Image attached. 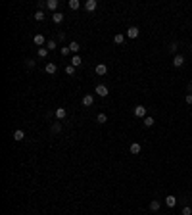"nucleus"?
I'll list each match as a JSON object with an SVG mask.
<instances>
[{
	"label": "nucleus",
	"mask_w": 192,
	"mask_h": 215,
	"mask_svg": "<svg viewBox=\"0 0 192 215\" xmlns=\"http://www.w3.org/2000/svg\"><path fill=\"white\" fill-rule=\"evenodd\" d=\"M173 66H175V67H183V66H184V56H183V54H175Z\"/></svg>",
	"instance_id": "obj_5"
},
{
	"label": "nucleus",
	"mask_w": 192,
	"mask_h": 215,
	"mask_svg": "<svg viewBox=\"0 0 192 215\" xmlns=\"http://www.w3.org/2000/svg\"><path fill=\"white\" fill-rule=\"evenodd\" d=\"M177 50H179V42L173 40L171 44H169V52H177Z\"/></svg>",
	"instance_id": "obj_25"
},
{
	"label": "nucleus",
	"mask_w": 192,
	"mask_h": 215,
	"mask_svg": "<svg viewBox=\"0 0 192 215\" xmlns=\"http://www.w3.org/2000/svg\"><path fill=\"white\" fill-rule=\"evenodd\" d=\"M69 50H71V52H73V56L77 54V52H79V50H81V44H79V42H69Z\"/></svg>",
	"instance_id": "obj_16"
},
{
	"label": "nucleus",
	"mask_w": 192,
	"mask_h": 215,
	"mask_svg": "<svg viewBox=\"0 0 192 215\" xmlns=\"http://www.w3.org/2000/svg\"><path fill=\"white\" fill-rule=\"evenodd\" d=\"M190 52H192V44H190Z\"/></svg>",
	"instance_id": "obj_35"
},
{
	"label": "nucleus",
	"mask_w": 192,
	"mask_h": 215,
	"mask_svg": "<svg viewBox=\"0 0 192 215\" xmlns=\"http://www.w3.org/2000/svg\"><path fill=\"white\" fill-rule=\"evenodd\" d=\"M25 66H27V67H35V60H31V58H29V60L25 62Z\"/></svg>",
	"instance_id": "obj_31"
},
{
	"label": "nucleus",
	"mask_w": 192,
	"mask_h": 215,
	"mask_svg": "<svg viewBox=\"0 0 192 215\" xmlns=\"http://www.w3.org/2000/svg\"><path fill=\"white\" fill-rule=\"evenodd\" d=\"M129 150H131V154H140L142 152V146L138 144V142H133V144L129 146Z\"/></svg>",
	"instance_id": "obj_13"
},
{
	"label": "nucleus",
	"mask_w": 192,
	"mask_h": 215,
	"mask_svg": "<svg viewBox=\"0 0 192 215\" xmlns=\"http://www.w3.org/2000/svg\"><path fill=\"white\" fill-rule=\"evenodd\" d=\"M75 69H77V67H73V66L69 63V66L66 67V73H67V75H75Z\"/></svg>",
	"instance_id": "obj_27"
},
{
	"label": "nucleus",
	"mask_w": 192,
	"mask_h": 215,
	"mask_svg": "<svg viewBox=\"0 0 192 215\" xmlns=\"http://www.w3.org/2000/svg\"><path fill=\"white\" fill-rule=\"evenodd\" d=\"M134 117L144 119V117H146V108H144V106H137V108H134Z\"/></svg>",
	"instance_id": "obj_4"
},
{
	"label": "nucleus",
	"mask_w": 192,
	"mask_h": 215,
	"mask_svg": "<svg viewBox=\"0 0 192 215\" xmlns=\"http://www.w3.org/2000/svg\"><path fill=\"white\" fill-rule=\"evenodd\" d=\"M67 6H69L71 10H79V8H81V2H79V0H69Z\"/></svg>",
	"instance_id": "obj_19"
},
{
	"label": "nucleus",
	"mask_w": 192,
	"mask_h": 215,
	"mask_svg": "<svg viewBox=\"0 0 192 215\" xmlns=\"http://www.w3.org/2000/svg\"><path fill=\"white\" fill-rule=\"evenodd\" d=\"M94 71H96V75H106L108 73V66H106V63H98L94 67Z\"/></svg>",
	"instance_id": "obj_8"
},
{
	"label": "nucleus",
	"mask_w": 192,
	"mask_h": 215,
	"mask_svg": "<svg viewBox=\"0 0 192 215\" xmlns=\"http://www.w3.org/2000/svg\"><path fill=\"white\" fill-rule=\"evenodd\" d=\"M160 207H161L160 200H152V202H150V211H152V213H158V211H160Z\"/></svg>",
	"instance_id": "obj_9"
},
{
	"label": "nucleus",
	"mask_w": 192,
	"mask_h": 215,
	"mask_svg": "<svg viewBox=\"0 0 192 215\" xmlns=\"http://www.w3.org/2000/svg\"><path fill=\"white\" fill-rule=\"evenodd\" d=\"M190 202H192V198H190Z\"/></svg>",
	"instance_id": "obj_36"
},
{
	"label": "nucleus",
	"mask_w": 192,
	"mask_h": 215,
	"mask_svg": "<svg viewBox=\"0 0 192 215\" xmlns=\"http://www.w3.org/2000/svg\"><path fill=\"white\" fill-rule=\"evenodd\" d=\"M113 42H115V44H123L125 42V35H121V33H117L115 37H113Z\"/></svg>",
	"instance_id": "obj_21"
},
{
	"label": "nucleus",
	"mask_w": 192,
	"mask_h": 215,
	"mask_svg": "<svg viewBox=\"0 0 192 215\" xmlns=\"http://www.w3.org/2000/svg\"><path fill=\"white\" fill-rule=\"evenodd\" d=\"M94 92H96V94H98V96H108V94H110V89H108V87H106V85H98V87H96V90H94Z\"/></svg>",
	"instance_id": "obj_3"
},
{
	"label": "nucleus",
	"mask_w": 192,
	"mask_h": 215,
	"mask_svg": "<svg viewBox=\"0 0 192 215\" xmlns=\"http://www.w3.org/2000/svg\"><path fill=\"white\" fill-rule=\"evenodd\" d=\"M37 6H39V10L42 12V10H44V6H46V2H37Z\"/></svg>",
	"instance_id": "obj_33"
},
{
	"label": "nucleus",
	"mask_w": 192,
	"mask_h": 215,
	"mask_svg": "<svg viewBox=\"0 0 192 215\" xmlns=\"http://www.w3.org/2000/svg\"><path fill=\"white\" fill-rule=\"evenodd\" d=\"M48 52H50V50H48L46 46H42V48H39V50H37L39 58H46V56H48Z\"/></svg>",
	"instance_id": "obj_20"
},
{
	"label": "nucleus",
	"mask_w": 192,
	"mask_h": 215,
	"mask_svg": "<svg viewBox=\"0 0 192 215\" xmlns=\"http://www.w3.org/2000/svg\"><path fill=\"white\" fill-rule=\"evenodd\" d=\"M33 42H35L37 46H40V48H42V46H46V42H48V40L44 39V35H40V33H39V35H35V37H33Z\"/></svg>",
	"instance_id": "obj_1"
},
{
	"label": "nucleus",
	"mask_w": 192,
	"mask_h": 215,
	"mask_svg": "<svg viewBox=\"0 0 192 215\" xmlns=\"http://www.w3.org/2000/svg\"><path fill=\"white\" fill-rule=\"evenodd\" d=\"M52 21H54L56 25L62 23V21H63V13H62V12H54V13H52Z\"/></svg>",
	"instance_id": "obj_12"
},
{
	"label": "nucleus",
	"mask_w": 192,
	"mask_h": 215,
	"mask_svg": "<svg viewBox=\"0 0 192 215\" xmlns=\"http://www.w3.org/2000/svg\"><path fill=\"white\" fill-rule=\"evenodd\" d=\"M46 8L52 10V12H56V10H58V0H48V2H46Z\"/></svg>",
	"instance_id": "obj_17"
},
{
	"label": "nucleus",
	"mask_w": 192,
	"mask_h": 215,
	"mask_svg": "<svg viewBox=\"0 0 192 215\" xmlns=\"http://www.w3.org/2000/svg\"><path fill=\"white\" fill-rule=\"evenodd\" d=\"M138 35H140L138 27H129V29H127V37H129V39H137Z\"/></svg>",
	"instance_id": "obj_7"
},
{
	"label": "nucleus",
	"mask_w": 192,
	"mask_h": 215,
	"mask_svg": "<svg viewBox=\"0 0 192 215\" xmlns=\"http://www.w3.org/2000/svg\"><path fill=\"white\" fill-rule=\"evenodd\" d=\"M183 215H192V207H183Z\"/></svg>",
	"instance_id": "obj_30"
},
{
	"label": "nucleus",
	"mask_w": 192,
	"mask_h": 215,
	"mask_svg": "<svg viewBox=\"0 0 192 215\" xmlns=\"http://www.w3.org/2000/svg\"><path fill=\"white\" fill-rule=\"evenodd\" d=\"M184 102L190 106V104H192V94H186V96H184Z\"/></svg>",
	"instance_id": "obj_32"
},
{
	"label": "nucleus",
	"mask_w": 192,
	"mask_h": 215,
	"mask_svg": "<svg viewBox=\"0 0 192 215\" xmlns=\"http://www.w3.org/2000/svg\"><path fill=\"white\" fill-rule=\"evenodd\" d=\"M46 48L48 50H56V48H58V44H56V40H48L46 42Z\"/></svg>",
	"instance_id": "obj_26"
},
{
	"label": "nucleus",
	"mask_w": 192,
	"mask_h": 215,
	"mask_svg": "<svg viewBox=\"0 0 192 215\" xmlns=\"http://www.w3.org/2000/svg\"><path fill=\"white\" fill-rule=\"evenodd\" d=\"M62 131V123H54L52 125V133H60Z\"/></svg>",
	"instance_id": "obj_29"
},
{
	"label": "nucleus",
	"mask_w": 192,
	"mask_h": 215,
	"mask_svg": "<svg viewBox=\"0 0 192 215\" xmlns=\"http://www.w3.org/2000/svg\"><path fill=\"white\" fill-rule=\"evenodd\" d=\"M23 138H25V133L21 131V129H17V131L13 133V140H16V142H21Z\"/></svg>",
	"instance_id": "obj_15"
},
{
	"label": "nucleus",
	"mask_w": 192,
	"mask_h": 215,
	"mask_svg": "<svg viewBox=\"0 0 192 215\" xmlns=\"http://www.w3.org/2000/svg\"><path fill=\"white\" fill-rule=\"evenodd\" d=\"M165 206L175 207V206H177V198H175V196H167V198H165Z\"/></svg>",
	"instance_id": "obj_18"
},
{
	"label": "nucleus",
	"mask_w": 192,
	"mask_h": 215,
	"mask_svg": "<svg viewBox=\"0 0 192 215\" xmlns=\"http://www.w3.org/2000/svg\"><path fill=\"white\" fill-rule=\"evenodd\" d=\"M60 52H62V56H69V54H71V50H69V46H62Z\"/></svg>",
	"instance_id": "obj_28"
},
{
	"label": "nucleus",
	"mask_w": 192,
	"mask_h": 215,
	"mask_svg": "<svg viewBox=\"0 0 192 215\" xmlns=\"http://www.w3.org/2000/svg\"><path fill=\"white\" fill-rule=\"evenodd\" d=\"M142 123H144V127H152V125H154V117H152V115H146Z\"/></svg>",
	"instance_id": "obj_23"
},
{
	"label": "nucleus",
	"mask_w": 192,
	"mask_h": 215,
	"mask_svg": "<svg viewBox=\"0 0 192 215\" xmlns=\"http://www.w3.org/2000/svg\"><path fill=\"white\" fill-rule=\"evenodd\" d=\"M44 69H46V73H48V75H54L56 71H58V66L50 62V63H46V67H44Z\"/></svg>",
	"instance_id": "obj_11"
},
{
	"label": "nucleus",
	"mask_w": 192,
	"mask_h": 215,
	"mask_svg": "<svg viewBox=\"0 0 192 215\" xmlns=\"http://www.w3.org/2000/svg\"><path fill=\"white\" fill-rule=\"evenodd\" d=\"M92 104H94V96H92V94H87V96H83V106L90 108Z\"/></svg>",
	"instance_id": "obj_10"
},
{
	"label": "nucleus",
	"mask_w": 192,
	"mask_h": 215,
	"mask_svg": "<svg viewBox=\"0 0 192 215\" xmlns=\"http://www.w3.org/2000/svg\"><path fill=\"white\" fill-rule=\"evenodd\" d=\"M81 63H83V58H81L79 54H75L73 58H71V66H73V67H79Z\"/></svg>",
	"instance_id": "obj_14"
},
{
	"label": "nucleus",
	"mask_w": 192,
	"mask_h": 215,
	"mask_svg": "<svg viewBox=\"0 0 192 215\" xmlns=\"http://www.w3.org/2000/svg\"><path fill=\"white\" fill-rule=\"evenodd\" d=\"M96 8H98L96 0H87V2H85V10H87V12H94Z\"/></svg>",
	"instance_id": "obj_6"
},
{
	"label": "nucleus",
	"mask_w": 192,
	"mask_h": 215,
	"mask_svg": "<svg viewBox=\"0 0 192 215\" xmlns=\"http://www.w3.org/2000/svg\"><path fill=\"white\" fill-rule=\"evenodd\" d=\"M96 121H98V123H108V115H106V113H98V115H96Z\"/></svg>",
	"instance_id": "obj_22"
},
{
	"label": "nucleus",
	"mask_w": 192,
	"mask_h": 215,
	"mask_svg": "<svg viewBox=\"0 0 192 215\" xmlns=\"http://www.w3.org/2000/svg\"><path fill=\"white\" fill-rule=\"evenodd\" d=\"M54 115H56V119H58V121H62V119L67 117V110H66V108H56Z\"/></svg>",
	"instance_id": "obj_2"
},
{
	"label": "nucleus",
	"mask_w": 192,
	"mask_h": 215,
	"mask_svg": "<svg viewBox=\"0 0 192 215\" xmlns=\"http://www.w3.org/2000/svg\"><path fill=\"white\" fill-rule=\"evenodd\" d=\"M33 17L37 19V21H44V12H40V10H39V12H35V16H33Z\"/></svg>",
	"instance_id": "obj_24"
},
{
	"label": "nucleus",
	"mask_w": 192,
	"mask_h": 215,
	"mask_svg": "<svg viewBox=\"0 0 192 215\" xmlns=\"http://www.w3.org/2000/svg\"><path fill=\"white\" fill-rule=\"evenodd\" d=\"M186 89H188V94H192V81L188 83V87H186Z\"/></svg>",
	"instance_id": "obj_34"
}]
</instances>
